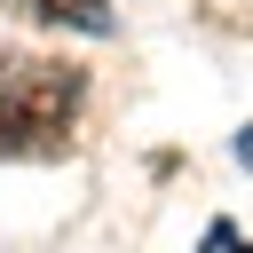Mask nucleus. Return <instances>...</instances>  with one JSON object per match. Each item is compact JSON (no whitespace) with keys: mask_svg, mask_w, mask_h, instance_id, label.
Segmentation results:
<instances>
[{"mask_svg":"<svg viewBox=\"0 0 253 253\" xmlns=\"http://www.w3.org/2000/svg\"><path fill=\"white\" fill-rule=\"evenodd\" d=\"M71 111H79V71L71 63H16L0 79V158L63 150Z\"/></svg>","mask_w":253,"mask_h":253,"instance_id":"1","label":"nucleus"},{"mask_svg":"<svg viewBox=\"0 0 253 253\" xmlns=\"http://www.w3.org/2000/svg\"><path fill=\"white\" fill-rule=\"evenodd\" d=\"M32 16H47V24H79V32H103L111 24V0H24Z\"/></svg>","mask_w":253,"mask_h":253,"instance_id":"2","label":"nucleus"},{"mask_svg":"<svg viewBox=\"0 0 253 253\" xmlns=\"http://www.w3.org/2000/svg\"><path fill=\"white\" fill-rule=\"evenodd\" d=\"M237 158H245V166H253V126H245V134H237Z\"/></svg>","mask_w":253,"mask_h":253,"instance_id":"3","label":"nucleus"}]
</instances>
